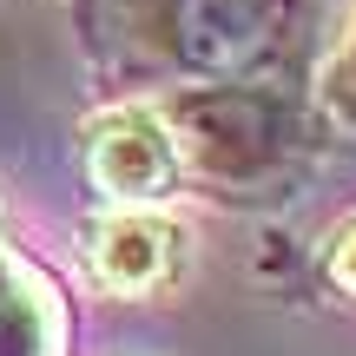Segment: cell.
<instances>
[{
  "label": "cell",
  "mask_w": 356,
  "mask_h": 356,
  "mask_svg": "<svg viewBox=\"0 0 356 356\" xmlns=\"http://www.w3.org/2000/svg\"><path fill=\"white\" fill-rule=\"evenodd\" d=\"M172 251H178V231L165 218H113V225L92 238V270H99V284H113V291H152L159 277L172 270Z\"/></svg>",
  "instance_id": "cell-4"
},
{
  "label": "cell",
  "mask_w": 356,
  "mask_h": 356,
  "mask_svg": "<svg viewBox=\"0 0 356 356\" xmlns=\"http://www.w3.org/2000/svg\"><path fill=\"white\" fill-rule=\"evenodd\" d=\"M270 40V0H165V47L191 73H238Z\"/></svg>",
  "instance_id": "cell-2"
},
{
  "label": "cell",
  "mask_w": 356,
  "mask_h": 356,
  "mask_svg": "<svg viewBox=\"0 0 356 356\" xmlns=\"http://www.w3.org/2000/svg\"><path fill=\"white\" fill-rule=\"evenodd\" d=\"M330 270H337V284H343V291H356V231L343 244H337V257H330Z\"/></svg>",
  "instance_id": "cell-6"
},
{
  "label": "cell",
  "mask_w": 356,
  "mask_h": 356,
  "mask_svg": "<svg viewBox=\"0 0 356 356\" xmlns=\"http://www.w3.org/2000/svg\"><path fill=\"white\" fill-rule=\"evenodd\" d=\"M60 350V317H53L40 277L0 244V356H53Z\"/></svg>",
  "instance_id": "cell-5"
},
{
  "label": "cell",
  "mask_w": 356,
  "mask_h": 356,
  "mask_svg": "<svg viewBox=\"0 0 356 356\" xmlns=\"http://www.w3.org/2000/svg\"><path fill=\"white\" fill-rule=\"evenodd\" d=\"M343 92L356 99V40H350V60H343Z\"/></svg>",
  "instance_id": "cell-7"
},
{
  "label": "cell",
  "mask_w": 356,
  "mask_h": 356,
  "mask_svg": "<svg viewBox=\"0 0 356 356\" xmlns=\"http://www.w3.org/2000/svg\"><path fill=\"white\" fill-rule=\"evenodd\" d=\"M92 178H99L113 198H165L178 178V145L172 126L152 119L145 106H126V113H106L92 126Z\"/></svg>",
  "instance_id": "cell-3"
},
{
  "label": "cell",
  "mask_w": 356,
  "mask_h": 356,
  "mask_svg": "<svg viewBox=\"0 0 356 356\" xmlns=\"http://www.w3.org/2000/svg\"><path fill=\"white\" fill-rule=\"evenodd\" d=\"M284 126H277V106L264 92H244V86H211V92H191L178 106V132L172 145L191 152L204 172L218 178H244L257 165H270Z\"/></svg>",
  "instance_id": "cell-1"
}]
</instances>
